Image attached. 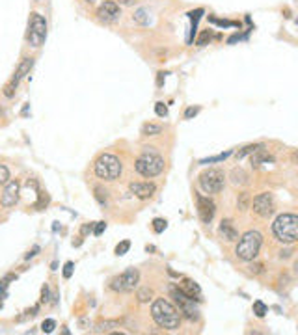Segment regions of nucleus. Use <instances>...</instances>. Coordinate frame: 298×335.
<instances>
[{
    "label": "nucleus",
    "instance_id": "nucleus-1",
    "mask_svg": "<svg viewBox=\"0 0 298 335\" xmlns=\"http://www.w3.org/2000/svg\"><path fill=\"white\" fill-rule=\"evenodd\" d=\"M151 317L153 321L164 330H177L181 326V313L172 302L164 298H156L151 306Z\"/></svg>",
    "mask_w": 298,
    "mask_h": 335
},
{
    "label": "nucleus",
    "instance_id": "nucleus-2",
    "mask_svg": "<svg viewBox=\"0 0 298 335\" xmlns=\"http://www.w3.org/2000/svg\"><path fill=\"white\" fill-rule=\"evenodd\" d=\"M274 237L284 244H294L298 240V216L292 212L280 214L276 222L272 224Z\"/></svg>",
    "mask_w": 298,
    "mask_h": 335
},
{
    "label": "nucleus",
    "instance_id": "nucleus-3",
    "mask_svg": "<svg viewBox=\"0 0 298 335\" xmlns=\"http://www.w3.org/2000/svg\"><path fill=\"white\" fill-rule=\"evenodd\" d=\"M134 168L142 177H156L164 171V158L160 155H156L155 151H149L148 147L140 157L136 158Z\"/></svg>",
    "mask_w": 298,
    "mask_h": 335
},
{
    "label": "nucleus",
    "instance_id": "nucleus-4",
    "mask_svg": "<svg viewBox=\"0 0 298 335\" xmlns=\"http://www.w3.org/2000/svg\"><path fill=\"white\" fill-rule=\"evenodd\" d=\"M238 240L235 253L240 261H254L258 257L261 244H263V237L259 231H246Z\"/></svg>",
    "mask_w": 298,
    "mask_h": 335
},
{
    "label": "nucleus",
    "instance_id": "nucleus-5",
    "mask_svg": "<svg viewBox=\"0 0 298 335\" xmlns=\"http://www.w3.org/2000/svg\"><path fill=\"white\" fill-rule=\"evenodd\" d=\"M95 175L99 179H104V181H116V179L122 175V162L120 158L110 155V153H104L101 157L95 160Z\"/></svg>",
    "mask_w": 298,
    "mask_h": 335
},
{
    "label": "nucleus",
    "instance_id": "nucleus-6",
    "mask_svg": "<svg viewBox=\"0 0 298 335\" xmlns=\"http://www.w3.org/2000/svg\"><path fill=\"white\" fill-rule=\"evenodd\" d=\"M47 39V21L43 19V15L40 13H30L28 19V32H26V41L30 47H41Z\"/></svg>",
    "mask_w": 298,
    "mask_h": 335
},
{
    "label": "nucleus",
    "instance_id": "nucleus-7",
    "mask_svg": "<svg viewBox=\"0 0 298 335\" xmlns=\"http://www.w3.org/2000/svg\"><path fill=\"white\" fill-rule=\"evenodd\" d=\"M200 188L205 192V194H218V192L224 190V185H226V175H224L222 170H216V168H209L200 173Z\"/></svg>",
    "mask_w": 298,
    "mask_h": 335
},
{
    "label": "nucleus",
    "instance_id": "nucleus-8",
    "mask_svg": "<svg viewBox=\"0 0 298 335\" xmlns=\"http://www.w3.org/2000/svg\"><path fill=\"white\" fill-rule=\"evenodd\" d=\"M172 298L176 300L177 308H179V313H183L188 321H198L200 319V309L196 306V300H192L190 296L181 291V287H172Z\"/></svg>",
    "mask_w": 298,
    "mask_h": 335
},
{
    "label": "nucleus",
    "instance_id": "nucleus-9",
    "mask_svg": "<svg viewBox=\"0 0 298 335\" xmlns=\"http://www.w3.org/2000/svg\"><path fill=\"white\" fill-rule=\"evenodd\" d=\"M138 281H140V272L136 268H127L125 272L116 276L110 281V289L116 293H132L138 287Z\"/></svg>",
    "mask_w": 298,
    "mask_h": 335
},
{
    "label": "nucleus",
    "instance_id": "nucleus-10",
    "mask_svg": "<svg viewBox=\"0 0 298 335\" xmlns=\"http://www.w3.org/2000/svg\"><path fill=\"white\" fill-rule=\"evenodd\" d=\"M32 67H34V58H24V60L19 63V67H17V71H15V75L12 76V80L4 86V95L14 97L15 89H17V86H19V82L28 75V73H30V69Z\"/></svg>",
    "mask_w": 298,
    "mask_h": 335
},
{
    "label": "nucleus",
    "instance_id": "nucleus-11",
    "mask_svg": "<svg viewBox=\"0 0 298 335\" xmlns=\"http://www.w3.org/2000/svg\"><path fill=\"white\" fill-rule=\"evenodd\" d=\"M254 212L259 214L261 218H268L274 214V198H272L270 192H264V194H259L258 198L254 199Z\"/></svg>",
    "mask_w": 298,
    "mask_h": 335
},
{
    "label": "nucleus",
    "instance_id": "nucleus-12",
    "mask_svg": "<svg viewBox=\"0 0 298 335\" xmlns=\"http://www.w3.org/2000/svg\"><path fill=\"white\" fill-rule=\"evenodd\" d=\"M19 192H20V185L17 179L14 181H8L6 186H4V192L0 194V203L2 207H14L17 201H19Z\"/></svg>",
    "mask_w": 298,
    "mask_h": 335
},
{
    "label": "nucleus",
    "instance_id": "nucleus-13",
    "mask_svg": "<svg viewBox=\"0 0 298 335\" xmlns=\"http://www.w3.org/2000/svg\"><path fill=\"white\" fill-rule=\"evenodd\" d=\"M196 201H198V214H200V218L204 224H209L210 220L214 218V212H216V205H214V201L210 198H205L202 194H198L196 196Z\"/></svg>",
    "mask_w": 298,
    "mask_h": 335
},
{
    "label": "nucleus",
    "instance_id": "nucleus-14",
    "mask_svg": "<svg viewBox=\"0 0 298 335\" xmlns=\"http://www.w3.org/2000/svg\"><path fill=\"white\" fill-rule=\"evenodd\" d=\"M120 6L116 4L114 0H106V2H102L99 9H97V17H99V21L102 22H114L120 19Z\"/></svg>",
    "mask_w": 298,
    "mask_h": 335
},
{
    "label": "nucleus",
    "instance_id": "nucleus-15",
    "mask_svg": "<svg viewBox=\"0 0 298 335\" xmlns=\"http://www.w3.org/2000/svg\"><path fill=\"white\" fill-rule=\"evenodd\" d=\"M129 190L132 196H136V198L140 199H149L153 194H155L156 186L153 185V183H130Z\"/></svg>",
    "mask_w": 298,
    "mask_h": 335
},
{
    "label": "nucleus",
    "instance_id": "nucleus-16",
    "mask_svg": "<svg viewBox=\"0 0 298 335\" xmlns=\"http://www.w3.org/2000/svg\"><path fill=\"white\" fill-rule=\"evenodd\" d=\"M218 233H220V237H222L224 240H228V242H235V240L238 239V231L235 229L231 220H222V224L218 227Z\"/></svg>",
    "mask_w": 298,
    "mask_h": 335
},
{
    "label": "nucleus",
    "instance_id": "nucleus-17",
    "mask_svg": "<svg viewBox=\"0 0 298 335\" xmlns=\"http://www.w3.org/2000/svg\"><path fill=\"white\" fill-rule=\"evenodd\" d=\"M181 291H183L186 296H190L192 300L202 302V289L198 285L196 281L192 280H183V285H181Z\"/></svg>",
    "mask_w": 298,
    "mask_h": 335
},
{
    "label": "nucleus",
    "instance_id": "nucleus-18",
    "mask_svg": "<svg viewBox=\"0 0 298 335\" xmlns=\"http://www.w3.org/2000/svg\"><path fill=\"white\" fill-rule=\"evenodd\" d=\"M274 162V158L263 149H258L256 153H252V168H261L264 164H272Z\"/></svg>",
    "mask_w": 298,
    "mask_h": 335
},
{
    "label": "nucleus",
    "instance_id": "nucleus-19",
    "mask_svg": "<svg viewBox=\"0 0 298 335\" xmlns=\"http://www.w3.org/2000/svg\"><path fill=\"white\" fill-rule=\"evenodd\" d=\"M202 15H204V9L200 7V9H194V11H190L188 17H190V35H188V43L194 41V35H196L198 32V22H200V19H202Z\"/></svg>",
    "mask_w": 298,
    "mask_h": 335
},
{
    "label": "nucleus",
    "instance_id": "nucleus-20",
    "mask_svg": "<svg viewBox=\"0 0 298 335\" xmlns=\"http://www.w3.org/2000/svg\"><path fill=\"white\" fill-rule=\"evenodd\" d=\"M114 328H120V322L118 321H104V322H99V324H97L95 332H97V334H110Z\"/></svg>",
    "mask_w": 298,
    "mask_h": 335
},
{
    "label": "nucleus",
    "instance_id": "nucleus-21",
    "mask_svg": "<svg viewBox=\"0 0 298 335\" xmlns=\"http://www.w3.org/2000/svg\"><path fill=\"white\" fill-rule=\"evenodd\" d=\"M160 132H162V127H160V125L146 123L142 127V134H144V136H156V134H160Z\"/></svg>",
    "mask_w": 298,
    "mask_h": 335
},
{
    "label": "nucleus",
    "instance_id": "nucleus-22",
    "mask_svg": "<svg viewBox=\"0 0 298 335\" xmlns=\"http://www.w3.org/2000/svg\"><path fill=\"white\" fill-rule=\"evenodd\" d=\"M231 179H233V185H246L248 183V175H246V171L244 170H233L231 173Z\"/></svg>",
    "mask_w": 298,
    "mask_h": 335
},
{
    "label": "nucleus",
    "instance_id": "nucleus-23",
    "mask_svg": "<svg viewBox=\"0 0 298 335\" xmlns=\"http://www.w3.org/2000/svg\"><path fill=\"white\" fill-rule=\"evenodd\" d=\"M264 145L263 144H252V145H246V147H242L240 151H237V158L240 160V158H244L246 155H252V153H256L258 149H263Z\"/></svg>",
    "mask_w": 298,
    "mask_h": 335
},
{
    "label": "nucleus",
    "instance_id": "nucleus-24",
    "mask_svg": "<svg viewBox=\"0 0 298 335\" xmlns=\"http://www.w3.org/2000/svg\"><path fill=\"white\" fill-rule=\"evenodd\" d=\"M15 280V276H12V274H8L4 280L0 281V308H2V302H4V298H6V293H8V285H10V281Z\"/></svg>",
    "mask_w": 298,
    "mask_h": 335
},
{
    "label": "nucleus",
    "instance_id": "nucleus-25",
    "mask_svg": "<svg viewBox=\"0 0 298 335\" xmlns=\"http://www.w3.org/2000/svg\"><path fill=\"white\" fill-rule=\"evenodd\" d=\"M132 19H134L138 24H144V26H146V24H149V15H148V11H146V9H142V7H140V9H136L134 15H132Z\"/></svg>",
    "mask_w": 298,
    "mask_h": 335
},
{
    "label": "nucleus",
    "instance_id": "nucleus-26",
    "mask_svg": "<svg viewBox=\"0 0 298 335\" xmlns=\"http://www.w3.org/2000/svg\"><path fill=\"white\" fill-rule=\"evenodd\" d=\"M210 41H212V30H209V28H207V30H204V32H202V35L198 37L196 45H198V47H205V45H207V43H210Z\"/></svg>",
    "mask_w": 298,
    "mask_h": 335
},
{
    "label": "nucleus",
    "instance_id": "nucleus-27",
    "mask_svg": "<svg viewBox=\"0 0 298 335\" xmlns=\"http://www.w3.org/2000/svg\"><path fill=\"white\" fill-rule=\"evenodd\" d=\"M254 313H256V317L263 319L264 315L268 313V308H266V306H264L261 300H258V302H254Z\"/></svg>",
    "mask_w": 298,
    "mask_h": 335
},
{
    "label": "nucleus",
    "instance_id": "nucleus-28",
    "mask_svg": "<svg viewBox=\"0 0 298 335\" xmlns=\"http://www.w3.org/2000/svg\"><path fill=\"white\" fill-rule=\"evenodd\" d=\"M151 298H153V291H151V289L146 287V289H140V291H138V302L146 304V302H149Z\"/></svg>",
    "mask_w": 298,
    "mask_h": 335
},
{
    "label": "nucleus",
    "instance_id": "nucleus-29",
    "mask_svg": "<svg viewBox=\"0 0 298 335\" xmlns=\"http://www.w3.org/2000/svg\"><path fill=\"white\" fill-rule=\"evenodd\" d=\"M166 227H168V222H166L164 218H155V220H153V231H155V233H162Z\"/></svg>",
    "mask_w": 298,
    "mask_h": 335
},
{
    "label": "nucleus",
    "instance_id": "nucleus-30",
    "mask_svg": "<svg viewBox=\"0 0 298 335\" xmlns=\"http://www.w3.org/2000/svg\"><path fill=\"white\" fill-rule=\"evenodd\" d=\"M231 155V151H226V153H222V155H216V157H210V158H205V160H202V164H212V162H220V160H226V158Z\"/></svg>",
    "mask_w": 298,
    "mask_h": 335
},
{
    "label": "nucleus",
    "instance_id": "nucleus-31",
    "mask_svg": "<svg viewBox=\"0 0 298 335\" xmlns=\"http://www.w3.org/2000/svg\"><path fill=\"white\" fill-rule=\"evenodd\" d=\"M56 328V322L52 319H47V321H43L41 324V332H45V334H52Z\"/></svg>",
    "mask_w": 298,
    "mask_h": 335
},
{
    "label": "nucleus",
    "instance_id": "nucleus-32",
    "mask_svg": "<svg viewBox=\"0 0 298 335\" xmlns=\"http://www.w3.org/2000/svg\"><path fill=\"white\" fill-rule=\"evenodd\" d=\"M129 248H130L129 240H123V242H120V244L116 246V255H125V253L129 252Z\"/></svg>",
    "mask_w": 298,
    "mask_h": 335
},
{
    "label": "nucleus",
    "instance_id": "nucleus-33",
    "mask_svg": "<svg viewBox=\"0 0 298 335\" xmlns=\"http://www.w3.org/2000/svg\"><path fill=\"white\" fill-rule=\"evenodd\" d=\"M95 198L99 199V203H101V205H106V190H102L101 186H97V188H95Z\"/></svg>",
    "mask_w": 298,
    "mask_h": 335
},
{
    "label": "nucleus",
    "instance_id": "nucleus-34",
    "mask_svg": "<svg viewBox=\"0 0 298 335\" xmlns=\"http://www.w3.org/2000/svg\"><path fill=\"white\" fill-rule=\"evenodd\" d=\"M10 181V170L4 164H0V185H6Z\"/></svg>",
    "mask_w": 298,
    "mask_h": 335
},
{
    "label": "nucleus",
    "instance_id": "nucleus-35",
    "mask_svg": "<svg viewBox=\"0 0 298 335\" xmlns=\"http://www.w3.org/2000/svg\"><path fill=\"white\" fill-rule=\"evenodd\" d=\"M155 112H156V116L166 117L168 116V106H166L164 103H156L155 104Z\"/></svg>",
    "mask_w": 298,
    "mask_h": 335
},
{
    "label": "nucleus",
    "instance_id": "nucleus-36",
    "mask_svg": "<svg viewBox=\"0 0 298 335\" xmlns=\"http://www.w3.org/2000/svg\"><path fill=\"white\" fill-rule=\"evenodd\" d=\"M210 21L218 24V26H238V22H231V21H222V19H214V17H210Z\"/></svg>",
    "mask_w": 298,
    "mask_h": 335
},
{
    "label": "nucleus",
    "instance_id": "nucleus-37",
    "mask_svg": "<svg viewBox=\"0 0 298 335\" xmlns=\"http://www.w3.org/2000/svg\"><path fill=\"white\" fill-rule=\"evenodd\" d=\"M73 268H74V265L69 261V263H66V267H64V278L66 280H69L71 276H73Z\"/></svg>",
    "mask_w": 298,
    "mask_h": 335
},
{
    "label": "nucleus",
    "instance_id": "nucleus-38",
    "mask_svg": "<svg viewBox=\"0 0 298 335\" xmlns=\"http://www.w3.org/2000/svg\"><path fill=\"white\" fill-rule=\"evenodd\" d=\"M200 114V106H190V108H186V112H184V117L186 119H192L194 116H198Z\"/></svg>",
    "mask_w": 298,
    "mask_h": 335
},
{
    "label": "nucleus",
    "instance_id": "nucleus-39",
    "mask_svg": "<svg viewBox=\"0 0 298 335\" xmlns=\"http://www.w3.org/2000/svg\"><path fill=\"white\" fill-rule=\"evenodd\" d=\"M50 300V291H48V285H43V289H41V302H47Z\"/></svg>",
    "mask_w": 298,
    "mask_h": 335
},
{
    "label": "nucleus",
    "instance_id": "nucleus-40",
    "mask_svg": "<svg viewBox=\"0 0 298 335\" xmlns=\"http://www.w3.org/2000/svg\"><path fill=\"white\" fill-rule=\"evenodd\" d=\"M104 229H106V224H104V222H97V226H95V229H94V235H97V237H99V235H101Z\"/></svg>",
    "mask_w": 298,
    "mask_h": 335
},
{
    "label": "nucleus",
    "instance_id": "nucleus-41",
    "mask_svg": "<svg viewBox=\"0 0 298 335\" xmlns=\"http://www.w3.org/2000/svg\"><path fill=\"white\" fill-rule=\"evenodd\" d=\"M244 37H246V34H235V35H231L230 39H228V43H230V45H233L235 41H240V39H244Z\"/></svg>",
    "mask_w": 298,
    "mask_h": 335
},
{
    "label": "nucleus",
    "instance_id": "nucleus-42",
    "mask_svg": "<svg viewBox=\"0 0 298 335\" xmlns=\"http://www.w3.org/2000/svg\"><path fill=\"white\" fill-rule=\"evenodd\" d=\"M134 2H136V0H118L116 4H118V6H132Z\"/></svg>",
    "mask_w": 298,
    "mask_h": 335
},
{
    "label": "nucleus",
    "instance_id": "nucleus-43",
    "mask_svg": "<svg viewBox=\"0 0 298 335\" xmlns=\"http://www.w3.org/2000/svg\"><path fill=\"white\" fill-rule=\"evenodd\" d=\"M250 270H252V272H256V274H261V272H263V265H259V263H258V265H252Z\"/></svg>",
    "mask_w": 298,
    "mask_h": 335
},
{
    "label": "nucleus",
    "instance_id": "nucleus-44",
    "mask_svg": "<svg viewBox=\"0 0 298 335\" xmlns=\"http://www.w3.org/2000/svg\"><path fill=\"white\" fill-rule=\"evenodd\" d=\"M246 201H248V194H242V198H240V203H238V207H240V209H246Z\"/></svg>",
    "mask_w": 298,
    "mask_h": 335
},
{
    "label": "nucleus",
    "instance_id": "nucleus-45",
    "mask_svg": "<svg viewBox=\"0 0 298 335\" xmlns=\"http://www.w3.org/2000/svg\"><path fill=\"white\" fill-rule=\"evenodd\" d=\"M92 231V224H86V226H82V237H86V235H88V233Z\"/></svg>",
    "mask_w": 298,
    "mask_h": 335
},
{
    "label": "nucleus",
    "instance_id": "nucleus-46",
    "mask_svg": "<svg viewBox=\"0 0 298 335\" xmlns=\"http://www.w3.org/2000/svg\"><path fill=\"white\" fill-rule=\"evenodd\" d=\"M38 252H40V248L34 246V250H32V252H28L26 255H24V259H30V257H34V255H36V253H38Z\"/></svg>",
    "mask_w": 298,
    "mask_h": 335
}]
</instances>
